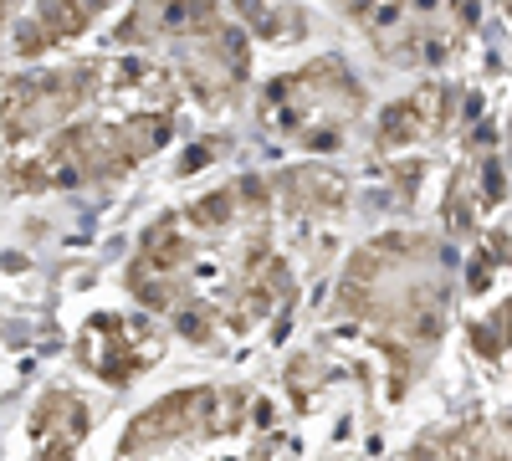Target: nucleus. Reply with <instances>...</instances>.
Returning a JSON list of instances; mask_svg holds the SVG:
<instances>
[{
    "mask_svg": "<svg viewBox=\"0 0 512 461\" xmlns=\"http://www.w3.org/2000/svg\"><path fill=\"white\" fill-rule=\"evenodd\" d=\"M420 113H425L420 98L395 103L390 113H384V123H379V139H384V144H410L415 134H425V118H420Z\"/></svg>",
    "mask_w": 512,
    "mask_h": 461,
    "instance_id": "4",
    "label": "nucleus"
},
{
    "mask_svg": "<svg viewBox=\"0 0 512 461\" xmlns=\"http://www.w3.org/2000/svg\"><path fill=\"white\" fill-rule=\"evenodd\" d=\"M210 164V144H195L185 159H180V175H195V170H205Z\"/></svg>",
    "mask_w": 512,
    "mask_h": 461,
    "instance_id": "13",
    "label": "nucleus"
},
{
    "mask_svg": "<svg viewBox=\"0 0 512 461\" xmlns=\"http://www.w3.org/2000/svg\"><path fill=\"white\" fill-rule=\"evenodd\" d=\"M374 6V0H349V11H369Z\"/></svg>",
    "mask_w": 512,
    "mask_h": 461,
    "instance_id": "18",
    "label": "nucleus"
},
{
    "mask_svg": "<svg viewBox=\"0 0 512 461\" xmlns=\"http://www.w3.org/2000/svg\"><path fill=\"white\" fill-rule=\"evenodd\" d=\"M487 323L502 333V339H512V303H502V308H497V318H487Z\"/></svg>",
    "mask_w": 512,
    "mask_h": 461,
    "instance_id": "16",
    "label": "nucleus"
},
{
    "mask_svg": "<svg viewBox=\"0 0 512 461\" xmlns=\"http://www.w3.org/2000/svg\"><path fill=\"white\" fill-rule=\"evenodd\" d=\"M466 287H472V292H487V287H492V262L482 257V251H477V262H472V272H466Z\"/></svg>",
    "mask_w": 512,
    "mask_h": 461,
    "instance_id": "10",
    "label": "nucleus"
},
{
    "mask_svg": "<svg viewBox=\"0 0 512 461\" xmlns=\"http://www.w3.org/2000/svg\"><path fill=\"white\" fill-rule=\"evenodd\" d=\"M190 431H226L221 426V390H175L164 395L149 415H139L134 426H128L123 446L128 451H144V446H159V441H180Z\"/></svg>",
    "mask_w": 512,
    "mask_h": 461,
    "instance_id": "1",
    "label": "nucleus"
},
{
    "mask_svg": "<svg viewBox=\"0 0 512 461\" xmlns=\"http://www.w3.org/2000/svg\"><path fill=\"white\" fill-rule=\"evenodd\" d=\"M231 216H236V195H231V190H216V195H205V200L190 205V221H195V226H210V231L226 226Z\"/></svg>",
    "mask_w": 512,
    "mask_h": 461,
    "instance_id": "5",
    "label": "nucleus"
},
{
    "mask_svg": "<svg viewBox=\"0 0 512 461\" xmlns=\"http://www.w3.org/2000/svg\"><path fill=\"white\" fill-rule=\"evenodd\" d=\"M482 190H487V205H497V200H502V164H497V159H487V170H482Z\"/></svg>",
    "mask_w": 512,
    "mask_h": 461,
    "instance_id": "11",
    "label": "nucleus"
},
{
    "mask_svg": "<svg viewBox=\"0 0 512 461\" xmlns=\"http://www.w3.org/2000/svg\"><path fill=\"white\" fill-rule=\"evenodd\" d=\"M415 180H420V164H395V185H400V200H415Z\"/></svg>",
    "mask_w": 512,
    "mask_h": 461,
    "instance_id": "12",
    "label": "nucleus"
},
{
    "mask_svg": "<svg viewBox=\"0 0 512 461\" xmlns=\"http://www.w3.org/2000/svg\"><path fill=\"white\" fill-rule=\"evenodd\" d=\"M190 262V241L175 231V221H159L149 236H144V262L139 272H175Z\"/></svg>",
    "mask_w": 512,
    "mask_h": 461,
    "instance_id": "3",
    "label": "nucleus"
},
{
    "mask_svg": "<svg viewBox=\"0 0 512 461\" xmlns=\"http://www.w3.org/2000/svg\"><path fill=\"white\" fill-rule=\"evenodd\" d=\"M482 257H487L492 267L512 262V236H507V231H492V236H487V246H482Z\"/></svg>",
    "mask_w": 512,
    "mask_h": 461,
    "instance_id": "9",
    "label": "nucleus"
},
{
    "mask_svg": "<svg viewBox=\"0 0 512 461\" xmlns=\"http://www.w3.org/2000/svg\"><path fill=\"white\" fill-rule=\"evenodd\" d=\"M241 195H246V205H267V185L256 180V175H246V180H241Z\"/></svg>",
    "mask_w": 512,
    "mask_h": 461,
    "instance_id": "14",
    "label": "nucleus"
},
{
    "mask_svg": "<svg viewBox=\"0 0 512 461\" xmlns=\"http://www.w3.org/2000/svg\"><path fill=\"white\" fill-rule=\"evenodd\" d=\"M446 221H451V231H456V236H466V231H472V221H477V211H472V200H466V185H461V180L451 185V205H446Z\"/></svg>",
    "mask_w": 512,
    "mask_h": 461,
    "instance_id": "6",
    "label": "nucleus"
},
{
    "mask_svg": "<svg viewBox=\"0 0 512 461\" xmlns=\"http://www.w3.org/2000/svg\"><path fill=\"white\" fill-rule=\"evenodd\" d=\"M11 185H16V190H47V185H52V175L41 170L36 159H26V164H16V170H11Z\"/></svg>",
    "mask_w": 512,
    "mask_h": 461,
    "instance_id": "8",
    "label": "nucleus"
},
{
    "mask_svg": "<svg viewBox=\"0 0 512 461\" xmlns=\"http://www.w3.org/2000/svg\"><path fill=\"white\" fill-rule=\"evenodd\" d=\"M456 11H461V21H472L477 16V0H456Z\"/></svg>",
    "mask_w": 512,
    "mask_h": 461,
    "instance_id": "17",
    "label": "nucleus"
},
{
    "mask_svg": "<svg viewBox=\"0 0 512 461\" xmlns=\"http://www.w3.org/2000/svg\"><path fill=\"white\" fill-rule=\"evenodd\" d=\"M180 333H190V339H205L210 328H205V318H200V313H180Z\"/></svg>",
    "mask_w": 512,
    "mask_h": 461,
    "instance_id": "15",
    "label": "nucleus"
},
{
    "mask_svg": "<svg viewBox=\"0 0 512 461\" xmlns=\"http://www.w3.org/2000/svg\"><path fill=\"white\" fill-rule=\"evenodd\" d=\"M502 344H507V339H502L492 323H472V349H477L482 359H502Z\"/></svg>",
    "mask_w": 512,
    "mask_h": 461,
    "instance_id": "7",
    "label": "nucleus"
},
{
    "mask_svg": "<svg viewBox=\"0 0 512 461\" xmlns=\"http://www.w3.org/2000/svg\"><path fill=\"white\" fill-rule=\"evenodd\" d=\"M282 190L292 195V205H303V211H338V205H344V180L318 170V164H308V170H287Z\"/></svg>",
    "mask_w": 512,
    "mask_h": 461,
    "instance_id": "2",
    "label": "nucleus"
}]
</instances>
